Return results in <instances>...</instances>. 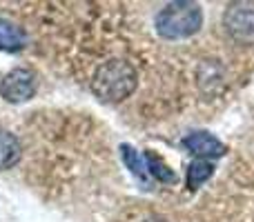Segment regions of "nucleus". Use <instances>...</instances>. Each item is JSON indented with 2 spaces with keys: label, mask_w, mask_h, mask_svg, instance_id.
<instances>
[{
  "label": "nucleus",
  "mask_w": 254,
  "mask_h": 222,
  "mask_svg": "<svg viewBox=\"0 0 254 222\" xmlns=\"http://www.w3.org/2000/svg\"><path fill=\"white\" fill-rule=\"evenodd\" d=\"M36 89H38V76L29 67H16L0 83V96L7 102L20 105L36 96Z\"/></svg>",
  "instance_id": "nucleus-3"
},
{
  "label": "nucleus",
  "mask_w": 254,
  "mask_h": 222,
  "mask_svg": "<svg viewBox=\"0 0 254 222\" xmlns=\"http://www.w3.org/2000/svg\"><path fill=\"white\" fill-rule=\"evenodd\" d=\"M183 147L188 149L190 153L198 158V160H214V158L225 156L228 147L221 142L219 138H214L207 131H194V133H188L183 138Z\"/></svg>",
  "instance_id": "nucleus-5"
},
{
  "label": "nucleus",
  "mask_w": 254,
  "mask_h": 222,
  "mask_svg": "<svg viewBox=\"0 0 254 222\" xmlns=\"http://www.w3.org/2000/svg\"><path fill=\"white\" fill-rule=\"evenodd\" d=\"M143 222H165L163 218H147V220H143Z\"/></svg>",
  "instance_id": "nucleus-11"
},
{
  "label": "nucleus",
  "mask_w": 254,
  "mask_h": 222,
  "mask_svg": "<svg viewBox=\"0 0 254 222\" xmlns=\"http://www.w3.org/2000/svg\"><path fill=\"white\" fill-rule=\"evenodd\" d=\"M203 27V9L196 2L176 0L156 13V31L165 40H183Z\"/></svg>",
  "instance_id": "nucleus-2"
},
{
  "label": "nucleus",
  "mask_w": 254,
  "mask_h": 222,
  "mask_svg": "<svg viewBox=\"0 0 254 222\" xmlns=\"http://www.w3.org/2000/svg\"><path fill=\"white\" fill-rule=\"evenodd\" d=\"M143 158H145V167H147L149 176H154V178L161 180V182H176V174L163 162L161 156H156L154 151H147Z\"/></svg>",
  "instance_id": "nucleus-8"
},
{
  "label": "nucleus",
  "mask_w": 254,
  "mask_h": 222,
  "mask_svg": "<svg viewBox=\"0 0 254 222\" xmlns=\"http://www.w3.org/2000/svg\"><path fill=\"white\" fill-rule=\"evenodd\" d=\"M212 174H214V165H212L210 160H194L188 169V187L194 191V189H198L205 180H210Z\"/></svg>",
  "instance_id": "nucleus-9"
},
{
  "label": "nucleus",
  "mask_w": 254,
  "mask_h": 222,
  "mask_svg": "<svg viewBox=\"0 0 254 222\" xmlns=\"http://www.w3.org/2000/svg\"><path fill=\"white\" fill-rule=\"evenodd\" d=\"M223 27L230 38L239 44H254V7L246 2H234L225 9Z\"/></svg>",
  "instance_id": "nucleus-4"
},
{
  "label": "nucleus",
  "mask_w": 254,
  "mask_h": 222,
  "mask_svg": "<svg viewBox=\"0 0 254 222\" xmlns=\"http://www.w3.org/2000/svg\"><path fill=\"white\" fill-rule=\"evenodd\" d=\"M25 43V31L7 18H0V51H20Z\"/></svg>",
  "instance_id": "nucleus-7"
},
{
  "label": "nucleus",
  "mask_w": 254,
  "mask_h": 222,
  "mask_svg": "<svg viewBox=\"0 0 254 222\" xmlns=\"http://www.w3.org/2000/svg\"><path fill=\"white\" fill-rule=\"evenodd\" d=\"M138 85L136 69L123 58L103 62L92 78V89L103 102H121L134 93Z\"/></svg>",
  "instance_id": "nucleus-1"
},
{
  "label": "nucleus",
  "mask_w": 254,
  "mask_h": 222,
  "mask_svg": "<svg viewBox=\"0 0 254 222\" xmlns=\"http://www.w3.org/2000/svg\"><path fill=\"white\" fill-rule=\"evenodd\" d=\"M121 156H123L125 165L129 167V171L136 176V178L140 180V182H145L147 180V167H145V158L138 156V151H136L134 147H129V144H121Z\"/></svg>",
  "instance_id": "nucleus-10"
},
{
  "label": "nucleus",
  "mask_w": 254,
  "mask_h": 222,
  "mask_svg": "<svg viewBox=\"0 0 254 222\" xmlns=\"http://www.w3.org/2000/svg\"><path fill=\"white\" fill-rule=\"evenodd\" d=\"M22 158V147L18 142V138L9 131L0 129V171L11 169L20 162Z\"/></svg>",
  "instance_id": "nucleus-6"
}]
</instances>
